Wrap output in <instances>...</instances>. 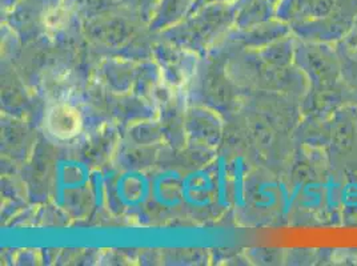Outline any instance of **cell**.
<instances>
[{"instance_id":"cell-1","label":"cell","mask_w":357,"mask_h":266,"mask_svg":"<svg viewBox=\"0 0 357 266\" xmlns=\"http://www.w3.org/2000/svg\"><path fill=\"white\" fill-rule=\"evenodd\" d=\"M47 131L59 140H70L82 130V118L73 105L56 103L51 105L45 114Z\"/></svg>"}]
</instances>
